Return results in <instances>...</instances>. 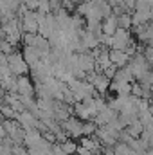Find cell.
<instances>
[{
	"mask_svg": "<svg viewBox=\"0 0 153 155\" xmlns=\"http://www.w3.org/2000/svg\"><path fill=\"white\" fill-rule=\"evenodd\" d=\"M7 67H9L11 74L16 76V78L18 76H27V74H29V65L25 63L22 52H18V51H15L13 54L7 56Z\"/></svg>",
	"mask_w": 153,
	"mask_h": 155,
	"instance_id": "obj_1",
	"label": "cell"
},
{
	"mask_svg": "<svg viewBox=\"0 0 153 155\" xmlns=\"http://www.w3.org/2000/svg\"><path fill=\"white\" fill-rule=\"evenodd\" d=\"M126 67L130 69V72L133 74V78H137V79L141 76H144V74L151 69V67H150V61L144 58L142 52H137L135 56H132V58H130V63H128Z\"/></svg>",
	"mask_w": 153,
	"mask_h": 155,
	"instance_id": "obj_2",
	"label": "cell"
},
{
	"mask_svg": "<svg viewBox=\"0 0 153 155\" xmlns=\"http://www.w3.org/2000/svg\"><path fill=\"white\" fill-rule=\"evenodd\" d=\"M20 27H22V33H27V35H38L36 11H27V13L20 18Z\"/></svg>",
	"mask_w": 153,
	"mask_h": 155,
	"instance_id": "obj_3",
	"label": "cell"
},
{
	"mask_svg": "<svg viewBox=\"0 0 153 155\" xmlns=\"http://www.w3.org/2000/svg\"><path fill=\"white\" fill-rule=\"evenodd\" d=\"M133 40L130 36V31H124V29H119L115 31V35L112 36V45L110 49H115V51H126V47L132 43Z\"/></svg>",
	"mask_w": 153,
	"mask_h": 155,
	"instance_id": "obj_4",
	"label": "cell"
},
{
	"mask_svg": "<svg viewBox=\"0 0 153 155\" xmlns=\"http://www.w3.org/2000/svg\"><path fill=\"white\" fill-rule=\"evenodd\" d=\"M61 130L70 137H81L83 135V121H79L77 117H69L67 121L61 123Z\"/></svg>",
	"mask_w": 153,
	"mask_h": 155,
	"instance_id": "obj_5",
	"label": "cell"
},
{
	"mask_svg": "<svg viewBox=\"0 0 153 155\" xmlns=\"http://www.w3.org/2000/svg\"><path fill=\"white\" fill-rule=\"evenodd\" d=\"M16 94L18 96H34V83L29 78V74L16 78Z\"/></svg>",
	"mask_w": 153,
	"mask_h": 155,
	"instance_id": "obj_6",
	"label": "cell"
},
{
	"mask_svg": "<svg viewBox=\"0 0 153 155\" xmlns=\"http://www.w3.org/2000/svg\"><path fill=\"white\" fill-rule=\"evenodd\" d=\"M117 116H119V114H117L115 110H112V108L106 105L101 112H97V114H96V117H94V123H96L97 126H106V124H110L114 119H117Z\"/></svg>",
	"mask_w": 153,
	"mask_h": 155,
	"instance_id": "obj_7",
	"label": "cell"
},
{
	"mask_svg": "<svg viewBox=\"0 0 153 155\" xmlns=\"http://www.w3.org/2000/svg\"><path fill=\"white\" fill-rule=\"evenodd\" d=\"M108 56H110L112 65H115L117 69L126 67V65H128V61H130V56H128L124 51H115V49H110V51H108Z\"/></svg>",
	"mask_w": 153,
	"mask_h": 155,
	"instance_id": "obj_8",
	"label": "cell"
},
{
	"mask_svg": "<svg viewBox=\"0 0 153 155\" xmlns=\"http://www.w3.org/2000/svg\"><path fill=\"white\" fill-rule=\"evenodd\" d=\"M101 31H103V35H106V36H114L115 31H117V16H115V15H110L108 18L103 20Z\"/></svg>",
	"mask_w": 153,
	"mask_h": 155,
	"instance_id": "obj_9",
	"label": "cell"
},
{
	"mask_svg": "<svg viewBox=\"0 0 153 155\" xmlns=\"http://www.w3.org/2000/svg\"><path fill=\"white\" fill-rule=\"evenodd\" d=\"M110 90H114L117 96H130L132 94V83H126V81H112L110 83Z\"/></svg>",
	"mask_w": 153,
	"mask_h": 155,
	"instance_id": "obj_10",
	"label": "cell"
},
{
	"mask_svg": "<svg viewBox=\"0 0 153 155\" xmlns=\"http://www.w3.org/2000/svg\"><path fill=\"white\" fill-rule=\"evenodd\" d=\"M142 132H144V126H142V123L139 121V117H137L135 121H132V123L126 126V134H128L130 137H133V139H139V137L142 135Z\"/></svg>",
	"mask_w": 153,
	"mask_h": 155,
	"instance_id": "obj_11",
	"label": "cell"
},
{
	"mask_svg": "<svg viewBox=\"0 0 153 155\" xmlns=\"http://www.w3.org/2000/svg\"><path fill=\"white\" fill-rule=\"evenodd\" d=\"M79 146L86 148V150H88V152H92V153L101 152V143L97 141V137H83V139H81V143H79Z\"/></svg>",
	"mask_w": 153,
	"mask_h": 155,
	"instance_id": "obj_12",
	"label": "cell"
},
{
	"mask_svg": "<svg viewBox=\"0 0 153 155\" xmlns=\"http://www.w3.org/2000/svg\"><path fill=\"white\" fill-rule=\"evenodd\" d=\"M132 15L130 13H122L121 16H117V27L119 29H124V31H130L132 27Z\"/></svg>",
	"mask_w": 153,
	"mask_h": 155,
	"instance_id": "obj_13",
	"label": "cell"
},
{
	"mask_svg": "<svg viewBox=\"0 0 153 155\" xmlns=\"http://www.w3.org/2000/svg\"><path fill=\"white\" fill-rule=\"evenodd\" d=\"M97 124L94 121H85L83 123V135L85 137H96V132H97Z\"/></svg>",
	"mask_w": 153,
	"mask_h": 155,
	"instance_id": "obj_14",
	"label": "cell"
},
{
	"mask_svg": "<svg viewBox=\"0 0 153 155\" xmlns=\"http://www.w3.org/2000/svg\"><path fill=\"white\" fill-rule=\"evenodd\" d=\"M60 148H61L67 155H76V152H77V144L74 143V141H70V139L60 143Z\"/></svg>",
	"mask_w": 153,
	"mask_h": 155,
	"instance_id": "obj_15",
	"label": "cell"
},
{
	"mask_svg": "<svg viewBox=\"0 0 153 155\" xmlns=\"http://www.w3.org/2000/svg\"><path fill=\"white\" fill-rule=\"evenodd\" d=\"M38 13H41V15H50V2L49 0H40L38 2Z\"/></svg>",
	"mask_w": 153,
	"mask_h": 155,
	"instance_id": "obj_16",
	"label": "cell"
},
{
	"mask_svg": "<svg viewBox=\"0 0 153 155\" xmlns=\"http://www.w3.org/2000/svg\"><path fill=\"white\" fill-rule=\"evenodd\" d=\"M50 155H67V153L60 148V144H52V148H50Z\"/></svg>",
	"mask_w": 153,
	"mask_h": 155,
	"instance_id": "obj_17",
	"label": "cell"
},
{
	"mask_svg": "<svg viewBox=\"0 0 153 155\" xmlns=\"http://www.w3.org/2000/svg\"><path fill=\"white\" fill-rule=\"evenodd\" d=\"M150 99H151V105H153V85L150 87Z\"/></svg>",
	"mask_w": 153,
	"mask_h": 155,
	"instance_id": "obj_18",
	"label": "cell"
}]
</instances>
